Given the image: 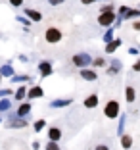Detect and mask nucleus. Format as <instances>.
Returning <instances> with one entry per match:
<instances>
[{
	"label": "nucleus",
	"instance_id": "obj_1",
	"mask_svg": "<svg viewBox=\"0 0 140 150\" xmlns=\"http://www.w3.org/2000/svg\"><path fill=\"white\" fill-rule=\"evenodd\" d=\"M44 39H46V42L56 44V42L61 40V31L56 29V27H50V29H46V33H44Z\"/></svg>",
	"mask_w": 140,
	"mask_h": 150
},
{
	"label": "nucleus",
	"instance_id": "obj_2",
	"mask_svg": "<svg viewBox=\"0 0 140 150\" xmlns=\"http://www.w3.org/2000/svg\"><path fill=\"white\" fill-rule=\"evenodd\" d=\"M104 114L110 119H115L119 115V102L117 100H110L108 104H106V108H104Z\"/></svg>",
	"mask_w": 140,
	"mask_h": 150
},
{
	"label": "nucleus",
	"instance_id": "obj_3",
	"mask_svg": "<svg viewBox=\"0 0 140 150\" xmlns=\"http://www.w3.org/2000/svg\"><path fill=\"white\" fill-rule=\"evenodd\" d=\"M113 19H115L113 10H106V12H102V13H100V18H98V23H100V25H104V27H108V25H111V23H113Z\"/></svg>",
	"mask_w": 140,
	"mask_h": 150
},
{
	"label": "nucleus",
	"instance_id": "obj_4",
	"mask_svg": "<svg viewBox=\"0 0 140 150\" xmlns=\"http://www.w3.org/2000/svg\"><path fill=\"white\" fill-rule=\"evenodd\" d=\"M92 62V58L88 56V54H77V56H73V64L75 66H87V64Z\"/></svg>",
	"mask_w": 140,
	"mask_h": 150
},
{
	"label": "nucleus",
	"instance_id": "obj_5",
	"mask_svg": "<svg viewBox=\"0 0 140 150\" xmlns=\"http://www.w3.org/2000/svg\"><path fill=\"white\" fill-rule=\"evenodd\" d=\"M48 137H50V141H60L61 139V131L58 127H50L48 129Z\"/></svg>",
	"mask_w": 140,
	"mask_h": 150
},
{
	"label": "nucleus",
	"instance_id": "obj_6",
	"mask_svg": "<svg viewBox=\"0 0 140 150\" xmlns=\"http://www.w3.org/2000/svg\"><path fill=\"white\" fill-rule=\"evenodd\" d=\"M84 106H87V108H96V106H98V96H96V94H90V96H87V100H84Z\"/></svg>",
	"mask_w": 140,
	"mask_h": 150
},
{
	"label": "nucleus",
	"instance_id": "obj_7",
	"mask_svg": "<svg viewBox=\"0 0 140 150\" xmlns=\"http://www.w3.org/2000/svg\"><path fill=\"white\" fill-rule=\"evenodd\" d=\"M39 69H40V75H42V77H46V75L52 73V66H50L48 62H42V64L39 66Z\"/></svg>",
	"mask_w": 140,
	"mask_h": 150
},
{
	"label": "nucleus",
	"instance_id": "obj_8",
	"mask_svg": "<svg viewBox=\"0 0 140 150\" xmlns=\"http://www.w3.org/2000/svg\"><path fill=\"white\" fill-rule=\"evenodd\" d=\"M81 77H83V79H87V81H94L98 77L96 75V71H90V69H83L81 71Z\"/></svg>",
	"mask_w": 140,
	"mask_h": 150
},
{
	"label": "nucleus",
	"instance_id": "obj_9",
	"mask_svg": "<svg viewBox=\"0 0 140 150\" xmlns=\"http://www.w3.org/2000/svg\"><path fill=\"white\" fill-rule=\"evenodd\" d=\"M119 44H121V40H119V39H115V40H110V42L106 44V52H108V54H111V52H113V50L119 46Z\"/></svg>",
	"mask_w": 140,
	"mask_h": 150
},
{
	"label": "nucleus",
	"instance_id": "obj_10",
	"mask_svg": "<svg viewBox=\"0 0 140 150\" xmlns=\"http://www.w3.org/2000/svg\"><path fill=\"white\" fill-rule=\"evenodd\" d=\"M27 94H29V98H39V96H42V88L40 87H31Z\"/></svg>",
	"mask_w": 140,
	"mask_h": 150
},
{
	"label": "nucleus",
	"instance_id": "obj_11",
	"mask_svg": "<svg viewBox=\"0 0 140 150\" xmlns=\"http://www.w3.org/2000/svg\"><path fill=\"white\" fill-rule=\"evenodd\" d=\"M31 112V104L29 102H25L23 106H19V110H18V117H23V115H27Z\"/></svg>",
	"mask_w": 140,
	"mask_h": 150
},
{
	"label": "nucleus",
	"instance_id": "obj_12",
	"mask_svg": "<svg viewBox=\"0 0 140 150\" xmlns=\"http://www.w3.org/2000/svg\"><path fill=\"white\" fill-rule=\"evenodd\" d=\"M25 12H27V16H29L33 21H40V19H42V16H40L37 10H31V8H29V10H25Z\"/></svg>",
	"mask_w": 140,
	"mask_h": 150
},
{
	"label": "nucleus",
	"instance_id": "obj_13",
	"mask_svg": "<svg viewBox=\"0 0 140 150\" xmlns=\"http://www.w3.org/2000/svg\"><path fill=\"white\" fill-rule=\"evenodd\" d=\"M121 146L123 148H131L132 146V139L129 135H121Z\"/></svg>",
	"mask_w": 140,
	"mask_h": 150
},
{
	"label": "nucleus",
	"instance_id": "obj_14",
	"mask_svg": "<svg viewBox=\"0 0 140 150\" xmlns=\"http://www.w3.org/2000/svg\"><path fill=\"white\" fill-rule=\"evenodd\" d=\"M69 104H71V100H54V102H52L54 108H60V106L63 108V106H69Z\"/></svg>",
	"mask_w": 140,
	"mask_h": 150
},
{
	"label": "nucleus",
	"instance_id": "obj_15",
	"mask_svg": "<svg viewBox=\"0 0 140 150\" xmlns=\"http://www.w3.org/2000/svg\"><path fill=\"white\" fill-rule=\"evenodd\" d=\"M8 125L10 127H25V121H23V119H12Z\"/></svg>",
	"mask_w": 140,
	"mask_h": 150
},
{
	"label": "nucleus",
	"instance_id": "obj_16",
	"mask_svg": "<svg viewBox=\"0 0 140 150\" xmlns=\"http://www.w3.org/2000/svg\"><path fill=\"white\" fill-rule=\"evenodd\" d=\"M127 102H134V88L127 87Z\"/></svg>",
	"mask_w": 140,
	"mask_h": 150
},
{
	"label": "nucleus",
	"instance_id": "obj_17",
	"mask_svg": "<svg viewBox=\"0 0 140 150\" xmlns=\"http://www.w3.org/2000/svg\"><path fill=\"white\" fill-rule=\"evenodd\" d=\"M136 16H140V10H131L129 8V12L125 13V18H136ZM123 18V19H125Z\"/></svg>",
	"mask_w": 140,
	"mask_h": 150
},
{
	"label": "nucleus",
	"instance_id": "obj_18",
	"mask_svg": "<svg viewBox=\"0 0 140 150\" xmlns=\"http://www.w3.org/2000/svg\"><path fill=\"white\" fill-rule=\"evenodd\" d=\"M46 150H60V146H58V141H50L48 144H46Z\"/></svg>",
	"mask_w": 140,
	"mask_h": 150
},
{
	"label": "nucleus",
	"instance_id": "obj_19",
	"mask_svg": "<svg viewBox=\"0 0 140 150\" xmlns=\"http://www.w3.org/2000/svg\"><path fill=\"white\" fill-rule=\"evenodd\" d=\"M23 96H25V87H19L18 93H15V100H21Z\"/></svg>",
	"mask_w": 140,
	"mask_h": 150
},
{
	"label": "nucleus",
	"instance_id": "obj_20",
	"mask_svg": "<svg viewBox=\"0 0 140 150\" xmlns=\"http://www.w3.org/2000/svg\"><path fill=\"white\" fill-rule=\"evenodd\" d=\"M2 75H8V77H10V75H12V67L4 66V67H2Z\"/></svg>",
	"mask_w": 140,
	"mask_h": 150
},
{
	"label": "nucleus",
	"instance_id": "obj_21",
	"mask_svg": "<svg viewBox=\"0 0 140 150\" xmlns=\"http://www.w3.org/2000/svg\"><path fill=\"white\" fill-rule=\"evenodd\" d=\"M10 108V100H2L0 102V110H8Z\"/></svg>",
	"mask_w": 140,
	"mask_h": 150
},
{
	"label": "nucleus",
	"instance_id": "obj_22",
	"mask_svg": "<svg viewBox=\"0 0 140 150\" xmlns=\"http://www.w3.org/2000/svg\"><path fill=\"white\" fill-rule=\"evenodd\" d=\"M42 127H44V119H40V121H37V123H35V129H37V131H40Z\"/></svg>",
	"mask_w": 140,
	"mask_h": 150
},
{
	"label": "nucleus",
	"instance_id": "obj_23",
	"mask_svg": "<svg viewBox=\"0 0 140 150\" xmlns=\"http://www.w3.org/2000/svg\"><path fill=\"white\" fill-rule=\"evenodd\" d=\"M129 12V8L127 6H121V8H119V13H121V18H125V13Z\"/></svg>",
	"mask_w": 140,
	"mask_h": 150
},
{
	"label": "nucleus",
	"instance_id": "obj_24",
	"mask_svg": "<svg viewBox=\"0 0 140 150\" xmlns=\"http://www.w3.org/2000/svg\"><path fill=\"white\" fill-rule=\"evenodd\" d=\"M10 4L12 6H19V4H23V0H10Z\"/></svg>",
	"mask_w": 140,
	"mask_h": 150
},
{
	"label": "nucleus",
	"instance_id": "obj_25",
	"mask_svg": "<svg viewBox=\"0 0 140 150\" xmlns=\"http://www.w3.org/2000/svg\"><path fill=\"white\" fill-rule=\"evenodd\" d=\"M48 2L52 6H58V4H61V2H65V0H48Z\"/></svg>",
	"mask_w": 140,
	"mask_h": 150
},
{
	"label": "nucleus",
	"instance_id": "obj_26",
	"mask_svg": "<svg viewBox=\"0 0 140 150\" xmlns=\"http://www.w3.org/2000/svg\"><path fill=\"white\" fill-rule=\"evenodd\" d=\"M104 40H106V42H110V40H111V31H108V33H106Z\"/></svg>",
	"mask_w": 140,
	"mask_h": 150
},
{
	"label": "nucleus",
	"instance_id": "obj_27",
	"mask_svg": "<svg viewBox=\"0 0 140 150\" xmlns=\"http://www.w3.org/2000/svg\"><path fill=\"white\" fill-rule=\"evenodd\" d=\"M132 29H136V31H140V21H134V23H132Z\"/></svg>",
	"mask_w": 140,
	"mask_h": 150
},
{
	"label": "nucleus",
	"instance_id": "obj_28",
	"mask_svg": "<svg viewBox=\"0 0 140 150\" xmlns=\"http://www.w3.org/2000/svg\"><path fill=\"white\" fill-rule=\"evenodd\" d=\"M132 69H134V71H140V60L134 64V66H132Z\"/></svg>",
	"mask_w": 140,
	"mask_h": 150
},
{
	"label": "nucleus",
	"instance_id": "obj_29",
	"mask_svg": "<svg viewBox=\"0 0 140 150\" xmlns=\"http://www.w3.org/2000/svg\"><path fill=\"white\" fill-rule=\"evenodd\" d=\"M94 66H104V60H102V58H98L96 62H94Z\"/></svg>",
	"mask_w": 140,
	"mask_h": 150
},
{
	"label": "nucleus",
	"instance_id": "obj_30",
	"mask_svg": "<svg viewBox=\"0 0 140 150\" xmlns=\"http://www.w3.org/2000/svg\"><path fill=\"white\" fill-rule=\"evenodd\" d=\"M96 150H110L108 146H104V144H100V146H96Z\"/></svg>",
	"mask_w": 140,
	"mask_h": 150
},
{
	"label": "nucleus",
	"instance_id": "obj_31",
	"mask_svg": "<svg viewBox=\"0 0 140 150\" xmlns=\"http://www.w3.org/2000/svg\"><path fill=\"white\" fill-rule=\"evenodd\" d=\"M92 2H96V0H83V4H92Z\"/></svg>",
	"mask_w": 140,
	"mask_h": 150
},
{
	"label": "nucleus",
	"instance_id": "obj_32",
	"mask_svg": "<svg viewBox=\"0 0 140 150\" xmlns=\"http://www.w3.org/2000/svg\"><path fill=\"white\" fill-rule=\"evenodd\" d=\"M0 81H2V75H0Z\"/></svg>",
	"mask_w": 140,
	"mask_h": 150
}]
</instances>
